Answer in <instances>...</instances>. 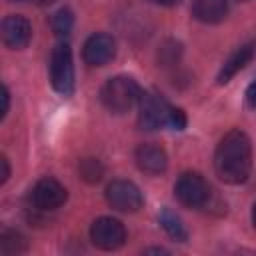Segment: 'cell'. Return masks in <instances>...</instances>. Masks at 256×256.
Returning a JSON list of instances; mask_svg holds the SVG:
<instances>
[{
    "label": "cell",
    "instance_id": "ffe728a7",
    "mask_svg": "<svg viewBox=\"0 0 256 256\" xmlns=\"http://www.w3.org/2000/svg\"><path fill=\"white\" fill-rule=\"evenodd\" d=\"M0 168H2V172H0V184H4L10 178V164H8V158L6 156H0Z\"/></svg>",
    "mask_w": 256,
    "mask_h": 256
},
{
    "label": "cell",
    "instance_id": "e0dca14e",
    "mask_svg": "<svg viewBox=\"0 0 256 256\" xmlns=\"http://www.w3.org/2000/svg\"><path fill=\"white\" fill-rule=\"evenodd\" d=\"M78 170H80L82 180H86V182H90V184L100 182V178H102V174H104V168H102V164H100L96 158H84V160H80Z\"/></svg>",
    "mask_w": 256,
    "mask_h": 256
},
{
    "label": "cell",
    "instance_id": "4316f807",
    "mask_svg": "<svg viewBox=\"0 0 256 256\" xmlns=\"http://www.w3.org/2000/svg\"><path fill=\"white\" fill-rule=\"evenodd\" d=\"M240 2H246V0H240Z\"/></svg>",
    "mask_w": 256,
    "mask_h": 256
},
{
    "label": "cell",
    "instance_id": "4fadbf2b",
    "mask_svg": "<svg viewBox=\"0 0 256 256\" xmlns=\"http://www.w3.org/2000/svg\"><path fill=\"white\" fill-rule=\"evenodd\" d=\"M192 14L204 24L222 22L228 14V0H192Z\"/></svg>",
    "mask_w": 256,
    "mask_h": 256
},
{
    "label": "cell",
    "instance_id": "5b68a950",
    "mask_svg": "<svg viewBox=\"0 0 256 256\" xmlns=\"http://www.w3.org/2000/svg\"><path fill=\"white\" fill-rule=\"evenodd\" d=\"M174 106L166 102V98L158 92H146L142 94L138 102V124L144 130H158L168 126L170 112Z\"/></svg>",
    "mask_w": 256,
    "mask_h": 256
},
{
    "label": "cell",
    "instance_id": "ac0fdd59",
    "mask_svg": "<svg viewBox=\"0 0 256 256\" xmlns=\"http://www.w3.org/2000/svg\"><path fill=\"white\" fill-rule=\"evenodd\" d=\"M162 66H170V64H176L178 58H180V44L178 42H172L168 40L162 48H160V54H158Z\"/></svg>",
    "mask_w": 256,
    "mask_h": 256
},
{
    "label": "cell",
    "instance_id": "9c48e42d",
    "mask_svg": "<svg viewBox=\"0 0 256 256\" xmlns=\"http://www.w3.org/2000/svg\"><path fill=\"white\" fill-rule=\"evenodd\" d=\"M116 54V42L110 34L98 32L92 34L82 48V58L88 66H104L108 64Z\"/></svg>",
    "mask_w": 256,
    "mask_h": 256
},
{
    "label": "cell",
    "instance_id": "8fae6325",
    "mask_svg": "<svg viewBox=\"0 0 256 256\" xmlns=\"http://www.w3.org/2000/svg\"><path fill=\"white\" fill-rule=\"evenodd\" d=\"M134 158H136L138 168L146 174H152V176L162 174L168 166V156H166L164 148L156 146V144H140L136 148Z\"/></svg>",
    "mask_w": 256,
    "mask_h": 256
},
{
    "label": "cell",
    "instance_id": "7a4b0ae2",
    "mask_svg": "<svg viewBox=\"0 0 256 256\" xmlns=\"http://www.w3.org/2000/svg\"><path fill=\"white\" fill-rule=\"evenodd\" d=\"M140 98H142V90L138 82L130 76H114L100 90L102 104L114 114L128 112L134 104L140 102Z\"/></svg>",
    "mask_w": 256,
    "mask_h": 256
},
{
    "label": "cell",
    "instance_id": "7c38bea8",
    "mask_svg": "<svg viewBox=\"0 0 256 256\" xmlns=\"http://www.w3.org/2000/svg\"><path fill=\"white\" fill-rule=\"evenodd\" d=\"M254 52H256V42H248V44H242L240 48H236V50L230 54V58L222 64L220 74H218V84L230 82V80L252 60Z\"/></svg>",
    "mask_w": 256,
    "mask_h": 256
},
{
    "label": "cell",
    "instance_id": "6da1fadb",
    "mask_svg": "<svg viewBox=\"0 0 256 256\" xmlns=\"http://www.w3.org/2000/svg\"><path fill=\"white\" fill-rule=\"evenodd\" d=\"M252 168V144L242 130H230L214 152V170L226 184L246 182Z\"/></svg>",
    "mask_w": 256,
    "mask_h": 256
},
{
    "label": "cell",
    "instance_id": "30bf717a",
    "mask_svg": "<svg viewBox=\"0 0 256 256\" xmlns=\"http://www.w3.org/2000/svg\"><path fill=\"white\" fill-rule=\"evenodd\" d=\"M32 38L30 22L20 14H10L2 20V42L10 50H22Z\"/></svg>",
    "mask_w": 256,
    "mask_h": 256
},
{
    "label": "cell",
    "instance_id": "2e32d148",
    "mask_svg": "<svg viewBox=\"0 0 256 256\" xmlns=\"http://www.w3.org/2000/svg\"><path fill=\"white\" fill-rule=\"evenodd\" d=\"M72 26H74V16H72V12L68 8H60L52 16V30H54V34L58 38H66L70 34Z\"/></svg>",
    "mask_w": 256,
    "mask_h": 256
},
{
    "label": "cell",
    "instance_id": "d6986e66",
    "mask_svg": "<svg viewBox=\"0 0 256 256\" xmlns=\"http://www.w3.org/2000/svg\"><path fill=\"white\" fill-rule=\"evenodd\" d=\"M184 126H186V114H184V110H180V108H172L168 128H172V130H184Z\"/></svg>",
    "mask_w": 256,
    "mask_h": 256
},
{
    "label": "cell",
    "instance_id": "484cf974",
    "mask_svg": "<svg viewBox=\"0 0 256 256\" xmlns=\"http://www.w3.org/2000/svg\"><path fill=\"white\" fill-rule=\"evenodd\" d=\"M12 2H22V0H12Z\"/></svg>",
    "mask_w": 256,
    "mask_h": 256
},
{
    "label": "cell",
    "instance_id": "44dd1931",
    "mask_svg": "<svg viewBox=\"0 0 256 256\" xmlns=\"http://www.w3.org/2000/svg\"><path fill=\"white\" fill-rule=\"evenodd\" d=\"M8 106H10V92H8V88L4 86V88H2V110H0V118H4V116L8 114Z\"/></svg>",
    "mask_w": 256,
    "mask_h": 256
},
{
    "label": "cell",
    "instance_id": "cb8c5ba5",
    "mask_svg": "<svg viewBox=\"0 0 256 256\" xmlns=\"http://www.w3.org/2000/svg\"><path fill=\"white\" fill-rule=\"evenodd\" d=\"M252 224H254V228H256V204L252 206Z\"/></svg>",
    "mask_w": 256,
    "mask_h": 256
},
{
    "label": "cell",
    "instance_id": "9a60e30c",
    "mask_svg": "<svg viewBox=\"0 0 256 256\" xmlns=\"http://www.w3.org/2000/svg\"><path fill=\"white\" fill-rule=\"evenodd\" d=\"M28 248L26 238L16 230H2L0 234V252L2 254H20Z\"/></svg>",
    "mask_w": 256,
    "mask_h": 256
},
{
    "label": "cell",
    "instance_id": "d4e9b609",
    "mask_svg": "<svg viewBox=\"0 0 256 256\" xmlns=\"http://www.w3.org/2000/svg\"><path fill=\"white\" fill-rule=\"evenodd\" d=\"M40 2H52V0H40Z\"/></svg>",
    "mask_w": 256,
    "mask_h": 256
},
{
    "label": "cell",
    "instance_id": "ba28073f",
    "mask_svg": "<svg viewBox=\"0 0 256 256\" xmlns=\"http://www.w3.org/2000/svg\"><path fill=\"white\" fill-rule=\"evenodd\" d=\"M66 198H68L66 188L54 178H40L30 190V202L34 204L36 210H44V212L60 208L66 202Z\"/></svg>",
    "mask_w": 256,
    "mask_h": 256
},
{
    "label": "cell",
    "instance_id": "5bb4252c",
    "mask_svg": "<svg viewBox=\"0 0 256 256\" xmlns=\"http://www.w3.org/2000/svg\"><path fill=\"white\" fill-rule=\"evenodd\" d=\"M160 224H162V228L166 230V234H168L170 238H174V240H178V242H184V240L188 238L182 220H180L174 212H170L168 208H164V210L160 212Z\"/></svg>",
    "mask_w": 256,
    "mask_h": 256
},
{
    "label": "cell",
    "instance_id": "603a6c76",
    "mask_svg": "<svg viewBox=\"0 0 256 256\" xmlns=\"http://www.w3.org/2000/svg\"><path fill=\"white\" fill-rule=\"evenodd\" d=\"M152 2H156L160 6H174V4H178V0H152Z\"/></svg>",
    "mask_w": 256,
    "mask_h": 256
},
{
    "label": "cell",
    "instance_id": "8992f818",
    "mask_svg": "<svg viewBox=\"0 0 256 256\" xmlns=\"http://www.w3.org/2000/svg\"><path fill=\"white\" fill-rule=\"evenodd\" d=\"M106 202L118 212H138L144 204V198L134 182L114 180L106 188Z\"/></svg>",
    "mask_w": 256,
    "mask_h": 256
},
{
    "label": "cell",
    "instance_id": "7402d4cb",
    "mask_svg": "<svg viewBox=\"0 0 256 256\" xmlns=\"http://www.w3.org/2000/svg\"><path fill=\"white\" fill-rule=\"evenodd\" d=\"M246 102H248V106H252V108H256V80L248 86V90H246Z\"/></svg>",
    "mask_w": 256,
    "mask_h": 256
},
{
    "label": "cell",
    "instance_id": "3957f363",
    "mask_svg": "<svg viewBox=\"0 0 256 256\" xmlns=\"http://www.w3.org/2000/svg\"><path fill=\"white\" fill-rule=\"evenodd\" d=\"M174 194L180 200V204H184L186 208H196V210L208 206L212 198V190L208 182L198 172H184L176 180Z\"/></svg>",
    "mask_w": 256,
    "mask_h": 256
},
{
    "label": "cell",
    "instance_id": "277c9868",
    "mask_svg": "<svg viewBox=\"0 0 256 256\" xmlns=\"http://www.w3.org/2000/svg\"><path fill=\"white\" fill-rule=\"evenodd\" d=\"M50 82L56 92L68 96L74 90V64L68 44H56L50 54Z\"/></svg>",
    "mask_w": 256,
    "mask_h": 256
},
{
    "label": "cell",
    "instance_id": "52a82bcc",
    "mask_svg": "<svg viewBox=\"0 0 256 256\" xmlns=\"http://www.w3.org/2000/svg\"><path fill=\"white\" fill-rule=\"evenodd\" d=\"M90 238H92L94 246H98L100 250H116L126 240V228L120 220L102 216L92 222Z\"/></svg>",
    "mask_w": 256,
    "mask_h": 256
}]
</instances>
